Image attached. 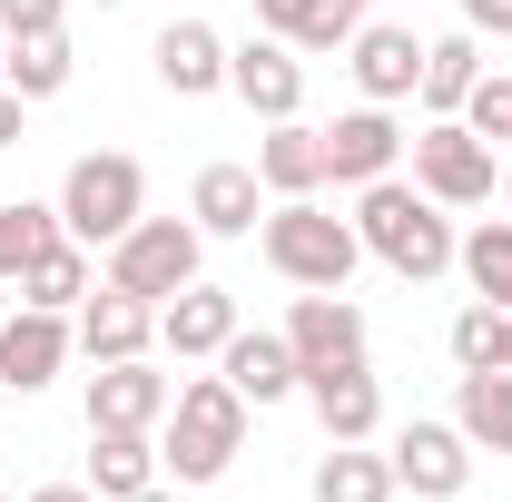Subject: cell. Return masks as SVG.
Returning a JSON list of instances; mask_svg holds the SVG:
<instances>
[{"mask_svg": "<svg viewBox=\"0 0 512 502\" xmlns=\"http://www.w3.org/2000/svg\"><path fill=\"white\" fill-rule=\"evenodd\" d=\"M355 237H365V256H384L404 286H434V276L453 266V247H463L453 217L424 188H404V178H375V188L355 197Z\"/></svg>", "mask_w": 512, "mask_h": 502, "instance_id": "cell-1", "label": "cell"}, {"mask_svg": "<svg viewBox=\"0 0 512 502\" xmlns=\"http://www.w3.org/2000/svg\"><path fill=\"white\" fill-rule=\"evenodd\" d=\"M237 453H247V394H237L227 375H197V384H178L158 463H168L178 483H217V473H227Z\"/></svg>", "mask_w": 512, "mask_h": 502, "instance_id": "cell-2", "label": "cell"}, {"mask_svg": "<svg viewBox=\"0 0 512 502\" xmlns=\"http://www.w3.org/2000/svg\"><path fill=\"white\" fill-rule=\"evenodd\" d=\"M138 217H148V168H138L128 148H89V158H69L60 227L79 237V247H119Z\"/></svg>", "mask_w": 512, "mask_h": 502, "instance_id": "cell-3", "label": "cell"}, {"mask_svg": "<svg viewBox=\"0 0 512 502\" xmlns=\"http://www.w3.org/2000/svg\"><path fill=\"white\" fill-rule=\"evenodd\" d=\"M355 256H365L355 217H325L316 197H286V207L266 217V266H276L286 286H345Z\"/></svg>", "mask_w": 512, "mask_h": 502, "instance_id": "cell-4", "label": "cell"}, {"mask_svg": "<svg viewBox=\"0 0 512 502\" xmlns=\"http://www.w3.org/2000/svg\"><path fill=\"white\" fill-rule=\"evenodd\" d=\"M197 247H207L197 217H138L119 247H109V286L148 296V306H168L178 286H197Z\"/></svg>", "mask_w": 512, "mask_h": 502, "instance_id": "cell-5", "label": "cell"}, {"mask_svg": "<svg viewBox=\"0 0 512 502\" xmlns=\"http://www.w3.org/2000/svg\"><path fill=\"white\" fill-rule=\"evenodd\" d=\"M414 188L434 207H483L493 197V138H473L463 119H434L414 138Z\"/></svg>", "mask_w": 512, "mask_h": 502, "instance_id": "cell-6", "label": "cell"}, {"mask_svg": "<svg viewBox=\"0 0 512 502\" xmlns=\"http://www.w3.org/2000/svg\"><path fill=\"white\" fill-rule=\"evenodd\" d=\"M227 89L247 99L256 119H296V109H306V60H296V40L256 30L247 50H227Z\"/></svg>", "mask_w": 512, "mask_h": 502, "instance_id": "cell-7", "label": "cell"}, {"mask_svg": "<svg viewBox=\"0 0 512 502\" xmlns=\"http://www.w3.org/2000/svg\"><path fill=\"white\" fill-rule=\"evenodd\" d=\"M384 463H394L404 493H424V502H453L463 483H473V443H463V424H404Z\"/></svg>", "mask_w": 512, "mask_h": 502, "instance_id": "cell-8", "label": "cell"}, {"mask_svg": "<svg viewBox=\"0 0 512 502\" xmlns=\"http://www.w3.org/2000/svg\"><path fill=\"white\" fill-rule=\"evenodd\" d=\"M286 345H296V375H316V365H355V355H365V315L345 306V286H306L296 315H286Z\"/></svg>", "mask_w": 512, "mask_h": 502, "instance_id": "cell-9", "label": "cell"}, {"mask_svg": "<svg viewBox=\"0 0 512 502\" xmlns=\"http://www.w3.org/2000/svg\"><path fill=\"white\" fill-rule=\"evenodd\" d=\"M296 394L316 404L325 443H375V424H384V384L365 375V355H355V365H316Z\"/></svg>", "mask_w": 512, "mask_h": 502, "instance_id": "cell-10", "label": "cell"}, {"mask_svg": "<svg viewBox=\"0 0 512 502\" xmlns=\"http://www.w3.org/2000/svg\"><path fill=\"white\" fill-rule=\"evenodd\" d=\"M394 158H404V128L384 119L375 99H365V109H345V119L325 128V178H345V188H375V178H394Z\"/></svg>", "mask_w": 512, "mask_h": 502, "instance_id": "cell-11", "label": "cell"}, {"mask_svg": "<svg viewBox=\"0 0 512 502\" xmlns=\"http://www.w3.org/2000/svg\"><path fill=\"white\" fill-rule=\"evenodd\" d=\"M168 375H148V355H128V365H99L89 375V424H119V434H158L168 424Z\"/></svg>", "mask_w": 512, "mask_h": 502, "instance_id": "cell-12", "label": "cell"}, {"mask_svg": "<svg viewBox=\"0 0 512 502\" xmlns=\"http://www.w3.org/2000/svg\"><path fill=\"white\" fill-rule=\"evenodd\" d=\"M345 50H355L345 69H355V89H365L375 109H394V99H414V79H424V40H414V30H394V20H375V30H355Z\"/></svg>", "mask_w": 512, "mask_h": 502, "instance_id": "cell-13", "label": "cell"}, {"mask_svg": "<svg viewBox=\"0 0 512 502\" xmlns=\"http://www.w3.org/2000/svg\"><path fill=\"white\" fill-rule=\"evenodd\" d=\"M69 365V315L50 306H20L0 325V384H20V394H40V384Z\"/></svg>", "mask_w": 512, "mask_h": 502, "instance_id": "cell-14", "label": "cell"}, {"mask_svg": "<svg viewBox=\"0 0 512 502\" xmlns=\"http://www.w3.org/2000/svg\"><path fill=\"white\" fill-rule=\"evenodd\" d=\"M148 60H158V89H168V99H207V89H227V40H217L207 20H168Z\"/></svg>", "mask_w": 512, "mask_h": 502, "instance_id": "cell-15", "label": "cell"}, {"mask_svg": "<svg viewBox=\"0 0 512 502\" xmlns=\"http://www.w3.org/2000/svg\"><path fill=\"white\" fill-rule=\"evenodd\" d=\"M79 345H89V365H128V355H148V345H158V306H148V296H128V286H99L89 315H79Z\"/></svg>", "mask_w": 512, "mask_h": 502, "instance_id": "cell-16", "label": "cell"}, {"mask_svg": "<svg viewBox=\"0 0 512 502\" xmlns=\"http://www.w3.org/2000/svg\"><path fill=\"white\" fill-rule=\"evenodd\" d=\"M256 178H266L276 197H316L325 188V128L266 119V138H256Z\"/></svg>", "mask_w": 512, "mask_h": 502, "instance_id": "cell-17", "label": "cell"}, {"mask_svg": "<svg viewBox=\"0 0 512 502\" xmlns=\"http://www.w3.org/2000/svg\"><path fill=\"white\" fill-rule=\"evenodd\" d=\"M217 365H227V384H237L247 404H286V394L306 384L296 375V345H286V335H247V325L217 345Z\"/></svg>", "mask_w": 512, "mask_h": 502, "instance_id": "cell-18", "label": "cell"}, {"mask_svg": "<svg viewBox=\"0 0 512 502\" xmlns=\"http://www.w3.org/2000/svg\"><path fill=\"white\" fill-rule=\"evenodd\" d=\"M227 335H237V296H217V286H178L158 306V345L168 355H217Z\"/></svg>", "mask_w": 512, "mask_h": 502, "instance_id": "cell-19", "label": "cell"}, {"mask_svg": "<svg viewBox=\"0 0 512 502\" xmlns=\"http://www.w3.org/2000/svg\"><path fill=\"white\" fill-rule=\"evenodd\" d=\"M256 168H237V158H217V168H197V197H188V217L207 227V237H256Z\"/></svg>", "mask_w": 512, "mask_h": 502, "instance_id": "cell-20", "label": "cell"}, {"mask_svg": "<svg viewBox=\"0 0 512 502\" xmlns=\"http://www.w3.org/2000/svg\"><path fill=\"white\" fill-rule=\"evenodd\" d=\"M158 483V443L148 434H119V424H89V493L99 502H128Z\"/></svg>", "mask_w": 512, "mask_h": 502, "instance_id": "cell-21", "label": "cell"}, {"mask_svg": "<svg viewBox=\"0 0 512 502\" xmlns=\"http://www.w3.org/2000/svg\"><path fill=\"white\" fill-rule=\"evenodd\" d=\"M453 424H463V443H483V453H512V365L463 375V394H453Z\"/></svg>", "mask_w": 512, "mask_h": 502, "instance_id": "cell-22", "label": "cell"}, {"mask_svg": "<svg viewBox=\"0 0 512 502\" xmlns=\"http://www.w3.org/2000/svg\"><path fill=\"white\" fill-rule=\"evenodd\" d=\"M404 483H394V463L384 453H365V443H335L316 463V502H394Z\"/></svg>", "mask_w": 512, "mask_h": 502, "instance_id": "cell-23", "label": "cell"}, {"mask_svg": "<svg viewBox=\"0 0 512 502\" xmlns=\"http://www.w3.org/2000/svg\"><path fill=\"white\" fill-rule=\"evenodd\" d=\"M473 30H453V40H424V79H414V99L434 109V119H453L463 99H473Z\"/></svg>", "mask_w": 512, "mask_h": 502, "instance_id": "cell-24", "label": "cell"}, {"mask_svg": "<svg viewBox=\"0 0 512 502\" xmlns=\"http://www.w3.org/2000/svg\"><path fill=\"white\" fill-rule=\"evenodd\" d=\"M69 30H30V40H10V60H0V79L20 89V99H60L69 89Z\"/></svg>", "mask_w": 512, "mask_h": 502, "instance_id": "cell-25", "label": "cell"}, {"mask_svg": "<svg viewBox=\"0 0 512 502\" xmlns=\"http://www.w3.org/2000/svg\"><path fill=\"white\" fill-rule=\"evenodd\" d=\"M60 237H69L60 207H30V197H10V207H0V286H10V276H30V266L60 247Z\"/></svg>", "mask_w": 512, "mask_h": 502, "instance_id": "cell-26", "label": "cell"}, {"mask_svg": "<svg viewBox=\"0 0 512 502\" xmlns=\"http://www.w3.org/2000/svg\"><path fill=\"white\" fill-rule=\"evenodd\" d=\"M453 266L473 276V296H483V306H503V315H512V217H483V227L453 247Z\"/></svg>", "mask_w": 512, "mask_h": 502, "instance_id": "cell-27", "label": "cell"}, {"mask_svg": "<svg viewBox=\"0 0 512 502\" xmlns=\"http://www.w3.org/2000/svg\"><path fill=\"white\" fill-rule=\"evenodd\" d=\"M79 296H89V247H79V237H60V247H50L40 266H30V276H20V306H50V315H69Z\"/></svg>", "mask_w": 512, "mask_h": 502, "instance_id": "cell-28", "label": "cell"}, {"mask_svg": "<svg viewBox=\"0 0 512 502\" xmlns=\"http://www.w3.org/2000/svg\"><path fill=\"white\" fill-rule=\"evenodd\" d=\"M453 365H463V375L503 365V306H483V296H473V306L453 315Z\"/></svg>", "mask_w": 512, "mask_h": 502, "instance_id": "cell-29", "label": "cell"}, {"mask_svg": "<svg viewBox=\"0 0 512 502\" xmlns=\"http://www.w3.org/2000/svg\"><path fill=\"white\" fill-rule=\"evenodd\" d=\"M473 138H512V79H473V99L453 109Z\"/></svg>", "mask_w": 512, "mask_h": 502, "instance_id": "cell-30", "label": "cell"}, {"mask_svg": "<svg viewBox=\"0 0 512 502\" xmlns=\"http://www.w3.org/2000/svg\"><path fill=\"white\" fill-rule=\"evenodd\" d=\"M355 30H365V10H355V0H316V10H306V30H296V50H345Z\"/></svg>", "mask_w": 512, "mask_h": 502, "instance_id": "cell-31", "label": "cell"}, {"mask_svg": "<svg viewBox=\"0 0 512 502\" xmlns=\"http://www.w3.org/2000/svg\"><path fill=\"white\" fill-rule=\"evenodd\" d=\"M60 10H69V0H0V30L30 40V30H60Z\"/></svg>", "mask_w": 512, "mask_h": 502, "instance_id": "cell-32", "label": "cell"}, {"mask_svg": "<svg viewBox=\"0 0 512 502\" xmlns=\"http://www.w3.org/2000/svg\"><path fill=\"white\" fill-rule=\"evenodd\" d=\"M306 10H316V0H256V30H276V40H296V30H306Z\"/></svg>", "mask_w": 512, "mask_h": 502, "instance_id": "cell-33", "label": "cell"}, {"mask_svg": "<svg viewBox=\"0 0 512 502\" xmlns=\"http://www.w3.org/2000/svg\"><path fill=\"white\" fill-rule=\"evenodd\" d=\"M463 20H473V30H493V40H512V0H463Z\"/></svg>", "mask_w": 512, "mask_h": 502, "instance_id": "cell-34", "label": "cell"}, {"mask_svg": "<svg viewBox=\"0 0 512 502\" xmlns=\"http://www.w3.org/2000/svg\"><path fill=\"white\" fill-rule=\"evenodd\" d=\"M30 502H99V493H89V483H40Z\"/></svg>", "mask_w": 512, "mask_h": 502, "instance_id": "cell-35", "label": "cell"}, {"mask_svg": "<svg viewBox=\"0 0 512 502\" xmlns=\"http://www.w3.org/2000/svg\"><path fill=\"white\" fill-rule=\"evenodd\" d=\"M128 502H178V493H168V483H148V493H128Z\"/></svg>", "mask_w": 512, "mask_h": 502, "instance_id": "cell-36", "label": "cell"}, {"mask_svg": "<svg viewBox=\"0 0 512 502\" xmlns=\"http://www.w3.org/2000/svg\"><path fill=\"white\" fill-rule=\"evenodd\" d=\"M503 365H512V315H503Z\"/></svg>", "mask_w": 512, "mask_h": 502, "instance_id": "cell-37", "label": "cell"}, {"mask_svg": "<svg viewBox=\"0 0 512 502\" xmlns=\"http://www.w3.org/2000/svg\"><path fill=\"white\" fill-rule=\"evenodd\" d=\"M0 60H10V30H0Z\"/></svg>", "mask_w": 512, "mask_h": 502, "instance_id": "cell-38", "label": "cell"}, {"mask_svg": "<svg viewBox=\"0 0 512 502\" xmlns=\"http://www.w3.org/2000/svg\"><path fill=\"white\" fill-rule=\"evenodd\" d=\"M0 325H10V296H0Z\"/></svg>", "mask_w": 512, "mask_h": 502, "instance_id": "cell-39", "label": "cell"}, {"mask_svg": "<svg viewBox=\"0 0 512 502\" xmlns=\"http://www.w3.org/2000/svg\"><path fill=\"white\" fill-rule=\"evenodd\" d=\"M394 502H424V493H394Z\"/></svg>", "mask_w": 512, "mask_h": 502, "instance_id": "cell-40", "label": "cell"}, {"mask_svg": "<svg viewBox=\"0 0 512 502\" xmlns=\"http://www.w3.org/2000/svg\"><path fill=\"white\" fill-rule=\"evenodd\" d=\"M503 197H512V168H503Z\"/></svg>", "mask_w": 512, "mask_h": 502, "instance_id": "cell-41", "label": "cell"}, {"mask_svg": "<svg viewBox=\"0 0 512 502\" xmlns=\"http://www.w3.org/2000/svg\"><path fill=\"white\" fill-rule=\"evenodd\" d=\"M355 10H375V0H355Z\"/></svg>", "mask_w": 512, "mask_h": 502, "instance_id": "cell-42", "label": "cell"}, {"mask_svg": "<svg viewBox=\"0 0 512 502\" xmlns=\"http://www.w3.org/2000/svg\"><path fill=\"white\" fill-rule=\"evenodd\" d=\"M99 10H119V0H99Z\"/></svg>", "mask_w": 512, "mask_h": 502, "instance_id": "cell-43", "label": "cell"}, {"mask_svg": "<svg viewBox=\"0 0 512 502\" xmlns=\"http://www.w3.org/2000/svg\"><path fill=\"white\" fill-rule=\"evenodd\" d=\"M0 394H10V384H0Z\"/></svg>", "mask_w": 512, "mask_h": 502, "instance_id": "cell-44", "label": "cell"}, {"mask_svg": "<svg viewBox=\"0 0 512 502\" xmlns=\"http://www.w3.org/2000/svg\"><path fill=\"white\" fill-rule=\"evenodd\" d=\"M0 502H10V493H0Z\"/></svg>", "mask_w": 512, "mask_h": 502, "instance_id": "cell-45", "label": "cell"}]
</instances>
